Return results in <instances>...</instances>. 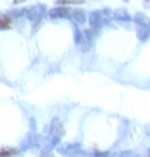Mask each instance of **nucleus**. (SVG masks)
Returning a JSON list of instances; mask_svg holds the SVG:
<instances>
[{"label":"nucleus","instance_id":"f257e3e1","mask_svg":"<svg viewBox=\"0 0 150 157\" xmlns=\"http://www.w3.org/2000/svg\"><path fill=\"white\" fill-rule=\"evenodd\" d=\"M89 23H90V29L93 32H99V27L102 25V15H101L98 11L89 13Z\"/></svg>","mask_w":150,"mask_h":157},{"label":"nucleus","instance_id":"f03ea898","mask_svg":"<svg viewBox=\"0 0 150 157\" xmlns=\"http://www.w3.org/2000/svg\"><path fill=\"white\" fill-rule=\"evenodd\" d=\"M50 132H51V135H54L56 138H59L63 133V127H62V124H60V121H59V118H54V120H53Z\"/></svg>","mask_w":150,"mask_h":157},{"label":"nucleus","instance_id":"7ed1b4c3","mask_svg":"<svg viewBox=\"0 0 150 157\" xmlns=\"http://www.w3.org/2000/svg\"><path fill=\"white\" fill-rule=\"evenodd\" d=\"M72 18H74V21H77L78 24H83V23H86V12H84L83 9H74Z\"/></svg>","mask_w":150,"mask_h":157},{"label":"nucleus","instance_id":"20e7f679","mask_svg":"<svg viewBox=\"0 0 150 157\" xmlns=\"http://www.w3.org/2000/svg\"><path fill=\"white\" fill-rule=\"evenodd\" d=\"M51 17H66V15H69V9L68 8H56V9H51L50 12Z\"/></svg>","mask_w":150,"mask_h":157},{"label":"nucleus","instance_id":"39448f33","mask_svg":"<svg viewBox=\"0 0 150 157\" xmlns=\"http://www.w3.org/2000/svg\"><path fill=\"white\" fill-rule=\"evenodd\" d=\"M112 15L117 18V20H120V21H129L131 20V17H129V13L126 12V9H117L116 12H112Z\"/></svg>","mask_w":150,"mask_h":157},{"label":"nucleus","instance_id":"423d86ee","mask_svg":"<svg viewBox=\"0 0 150 157\" xmlns=\"http://www.w3.org/2000/svg\"><path fill=\"white\" fill-rule=\"evenodd\" d=\"M12 25V18L9 15H2L0 17V29H9Z\"/></svg>","mask_w":150,"mask_h":157},{"label":"nucleus","instance_id":"0eeeda50","mask_svg":"<svg viewBox=\"0 0 150 157\" xmlns=\"http://www.w3.org/2000/svg\"><path fill=\"white\" fill-rule=\"evenodd\" d=\"M137 36L140 40H147L150 36V30H147V29H144V27H140L138 29V33H137Z\"/></svg>","mask_w":150,"mask_h":157},{"label":"nucleus","instance_id":"6e6552de","mask_svg":"<svg viewBox=\"0 0 150 157\" xmlns=\"http://www.w3.org/2000/svg\"><path fill=\"white\" fill-rule=\"evenodd\" d=\"M17 153V150L14 148H0V157H11Z\"/></svg>","mask_w":150,"mask_h":157},{"label":"nucleus","instance_id":"1a4fd4ad","mask_svg":"<svg viewBox=\"0 0 150 157\" xmlns=\"http://www.w3.org/2000/svg\"><path fill=\"white\" fill-rule=\"evenodd\" d=\"M144 6H146V8H150V0H144Z\"/></svg>","mask_w":150,"mask_h":157},{"label":"nucleus","instance_id":"9d476101","mask_svg":"<svg viewBox=\"0 0 150 157\" xmlns=\"http://www.w3.org/2000/svg\"><path fill=\"white\" fill-rule=\"evenodd\" d=\"M125 2H131V0H125Z\"/></svg>","mask_w":150,"mask_h":157}]
</instances>
